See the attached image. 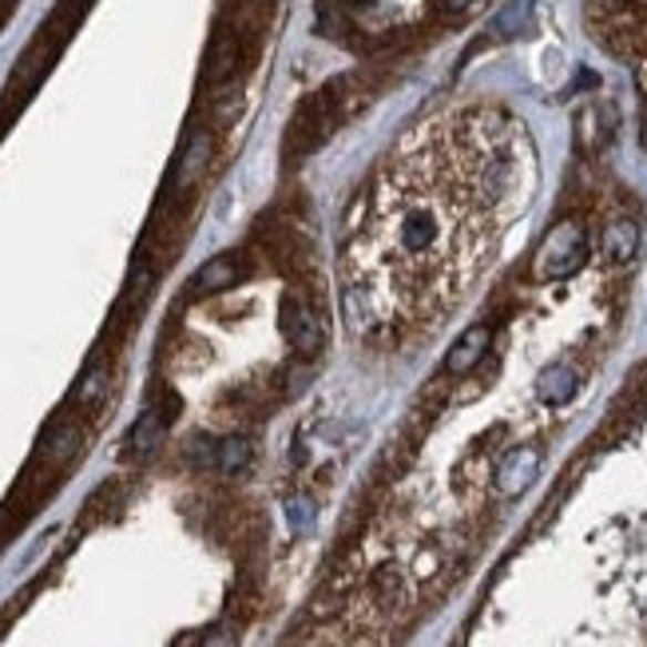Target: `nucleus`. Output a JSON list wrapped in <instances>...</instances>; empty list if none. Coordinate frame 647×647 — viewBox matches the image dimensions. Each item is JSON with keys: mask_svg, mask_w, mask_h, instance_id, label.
<instances>
[{"mask_svg": "<svg viewBox=\"0 0 647 647\" xmlns=\"http://www.w3.org/2000/svg\"><path fill=\"white\" fill-rule=\"evenodd\" d=\"M528 155L501 107H449L398 140L353 199L338 250V302L358 342L410 346L473 295Z\"/></svg>", "mask_w": 647, "mask_h": 647, "instance_id": "f257e3e1", "label": "nucleus"}, {"mask_svg": "<svg viewBox=\"0 0 647 647\" xmlns=\"http://www.w3.org/2000/svg\"><path fill=\"white\" fill-rule=\"evenodd\" d=\"M584 258H588L584 230L576 223H561V227L548 230L541 255H536V278H564L572 270H581Z\"/></svg>", "mask_w": 647, "mask_h": 647, "instance_id": "f03ea898", "label": "nucleus"}, {"mask_svg": "<svg viewBox=\"0 0 647 647\" xmlns=\"http://www.w3.org/2000/svg\"><path fill=\"white\" fill-rule=\"evenodd\" d=\"M536 469H541V453L536 449H513L501 465H496V489L505 496H521L524 489L533 485V476H536Z\"/></svg>", "mask_w": 647, "mask_h": 647, "instance_id": "7ed1b4c3", "label": "nucleus"}, {"mask_svg": "<svg viewBox=\"0 0 647 647\" xmlns=\"http://www.w3.org/2000/svg\"><path fill=\"white\" fill-rule=\"evenodd\" d=\"M489 342H493V330H489V326H473V330H469L465 338H461V342L449 350L445 370L449 373H469L476 362H481V358H485Z\"/></svg>", "mask_w": 647, "mask_h": 647, "instance_id": "20e7f679", "label": "nucleus"}, {"mask_svg": "<svg viewBox=\"0 0 647 647\" xmlns=\"http://www.w3.org/2000/svg\"><path fill=\"white\" fill-rule=\"evenodd\" d=\"M636 243H639V230L631 227V223H612V227L604 230V250H608V258H616V263H628V258L636 255Z\"/></svg>", "mask_w": 647, "mask_h": 647, "instance_id": "39448f33", "label": "nucleus"}, {"mask_svg": "<svg viewBox=\"0 0 647 647\" xmlns=\"http://www.w3.org/2000/svg\"><path fill=\"white\" fill-rule=\"evenodd\" d=\"M536 393H541V398L548 401V405H561V401H568L572 393H576V373L564 370V366H556V370H548L541 378Z\"/></svg>", "mask_w": 647, "mask_h": 647, "instance_id": "423d86ee", "label": "nucleus"}, {"mask_svg": "<svg viewBox=\"0 0 647 647\" xmlns=\"http://www.w3.org/2000/svg\"><path fill=\"white\" fill-rule=\"evenodd\" d=\"M135 449H155V441H160V421L155 418H143L140 425H135Z\"/></svg>", "mask_w": 647, "mask_h": 647, "instance_id": "0eeeda50", "label": "nucleus"}, {"mask_svg": "<svg viewBox=\"0 0 647 647\" xmlns=\"http://www.w3.org/2000/svg\"><path fill=\"white\" fill-rule=\"evenodd\" d=\"M243 461H247V441H227V445H223V461H219V465L227 469V473H235Z\"/></svg>", "mask_w": 647, "mask_h": 647, "instance_id": "6e6552de", "label": "nucleus"}]
</instances>
